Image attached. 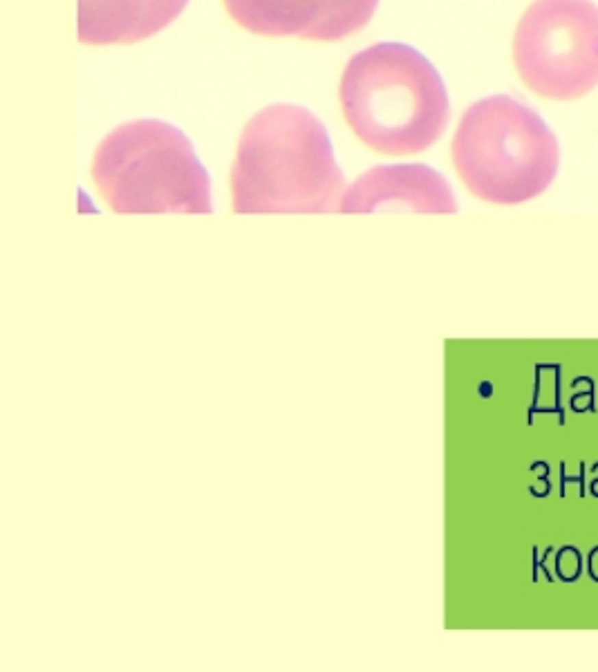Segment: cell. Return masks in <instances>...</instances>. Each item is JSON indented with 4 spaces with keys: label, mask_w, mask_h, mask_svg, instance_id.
Returning <instances> with one entry per match:
<instances>
[{
    "label": "cell",
    "mask_w": 598,
    "mask_h": 672,
    "mask_svg": "<svg viewBox=\"0 0 598 672\" xmlns=\"http://www.w3.org/2000/svg\"><path fill=\"white\" fill-rule=\"evenodd\" d=\"M188 0H79V40L123 45L151 38L184 12Z\"/></svg>",
    "instance_id": "obj_8"
},
{
    "label": "cell",
    "mask_w": 598,
    "mask_h": 672,
    "mask_svg": "<svg viewBox=\"0 0 598 672\" xmlns=\"http://www.w3.org/2000/svg\"><path fill=\"white\" fill-rule=\"evenodd\" d=\"M513 63L538 97L574 101L598 86V7L592 0H536L513 36Z\"/></svg>",
    "instance_id": "obj_5"
},
{
    "label": "cell",
    "mask_w": 598,
    "mask_h": 672,
    "mask_svg": "<svg viewBox=\"0 0 598 672\" xmlns=\"http://www.w3.org/2000/svg\"><path fill=\"white\" fill-rule=\"evenodd\" d=\"M338 99L350 130L381 155L423 153L451 119L435 65L403 43H379L354 54L340 77Z\"/></svg>",
    "instance_id": "obj_2"
},
{
    "label": "cell",
    "mask_w": 598,
    "mask_h": 672,
    "mask_svg": "<svg viewBox=\"0 0 598 672\" xmlns=\"http://www.w3.org/2000/svg\"><path fill=\"white\" fill-rule=\"evenodd\" d=\"M455 213L451 184L430 166H375L347 184L338 213Z\"/></svg>",
    "instance_id": "obj_7"
},
{
    "label": "cell",
    "mask_w": 598,
    "mask_h": 672,
    "mask_svg": "<svg viewBox=\"0 0 598 672\" xmlns=\"http://www.w3.org/2000/svg\"><path fill=\"white\" fill-rule=\"evenodd\" d=\"M379 0H224L240 27L258 36L340 40L363 29Z\"/></svg>",
    "instance_id": "obj_6"
},
{
    "label": "cell",
    "mask_w": 598,
    "mask_h": 672,
    "mask_svg": "<svg viewBox=\"0 0 598 672\" xmlns=\"http://www.w3.org/2000/svg\"><path fill=\"white\" fill-rule=\"evenodd\" d=\"M345 188L316 114L276 103L249 119L231 169L236 213H338Z\"/></svg>",
    "instance_id": "obj_1"
},
{
    "label": "cell",
    "mask_w": 598,
    "mask_h": 672,
    "mask_svg": "<svg viewBox=\"0 0 598 672\" xmlns=\"http://www.w3.org/2000/svg\"><path fill=\"white\" fill-rule=\"evenodd\" d=\"M97 190L114 213H211V179L182 130L137 119L108 132L92 157Z\"/></svg>",
    "instance_id": "obj_4"
},
{
    "label": "cell",
    "mask_w": 598,
    "mask_h": 672,
    "mask_svg": "<svg viewBox=\"0 0 598 672\" xmlns=\"http://www.w3.org/2000/svg\"><path fill=\"white\" fill-rule=\"evenodd\" d=\"M464 186L491 204H522L545 193L560 166L547 121L516 97L495 95L462 114L451 146Z\"/></svg>",
    "instance_id": "obj_3"
}]
</instances>
